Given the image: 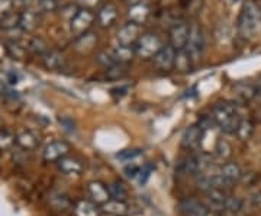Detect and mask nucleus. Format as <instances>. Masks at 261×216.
<instances>
[{
  "mask_svg": "<svg viewBox=\"0 0 261 216\" xmlns=\"http://www.w3.org/2000/svg\"><path fill=\"white\" fill-rule=\"evenodd\" d=\"M0 128H2V121H0Z\"/></svg>",
  "mask_w": 261,
  "mask_h": 216,
  "instance_id": "09e8293b",
  "label": "nucleus"
},
{
  "mask_svg": "<svg viewBox=\"0 0 261 216\" xmlns=\"http://www.w3.org/2000/svg\"><path fill=\"white\" fill-rule=\"evenodd\" d=\"M94 20H96V15L90 9H83V8L77 9V12L68 20V28L71 35L77 38L89 32L93 26Z\"/></svg>",
  "mask_w": 261,
  "mask_h": 216,
  "instance_id": "39448f33",
  "label": "nucleus"
},
{
  "mask_svg": "<svg viewBox=\"0 0 261 216\" xmlns=\"http://www.w3.org/2000/svg\"><path fill=\"white\" fill-rule=\"evenodd\" d=\"M41 60H42V66L49 71H61V70H64L65 64H67L64 54L60 52L58 49H53V48H48L47 52L41 57Z\"/></svg>",
  "mask_w": 261,
  "mask_h": 216,
  "instance_id": "2eb2a0df",
  "label": "nucleus"
},
{
  "mask_svg": "<svg viewBox=\"0 0 261 216\" xmlns=\"http://www.w3.org/2000/svg\"><path fill=\"white\" fill-rule=\"evenodd\" d=\"M250 202H251V205L254 207L261 209V190L255 192V193H252L251 198H250Z\"/></svg>",
  "mask_w": 261,
  "mask_h": 216,
  "instance_id": "a19ab883",
  "label": "nucleus"
},
{
  "mask_svg": "<svg viewBox=\"0 0 261 216\" xmlns=\"http://www.w3.org/2000/svg\"><path fill=\"white\" fill-rule=\"evenodd\" d=\"M189 29L190 25H187L186 22H176L168 32L170 38V45L174 48L176 51L185 49L189 39Z\"/></svg>",
  "mask_w": 261,
  "mask_h": 216,
  "instance_id": "6e6552de",
  "label": "nucleus"
},
{
  "mask_svg": "<svg viewBox=\"0 0 261 216\" xmlns=\"http://www.w3.org/2000/svg\"><path fill=\"white\" fill-rule=\"evenodd\" d=\"M112 52L118 64H126L135 56L134 47H125V45H118L116 48H113Z\"/></svg>",
  "mask_w": 261,
  "mask_h": 216,
  "instance_id": "bb28decb",
  "label": "nucleus"
},
{
  "mask_svg": "<svg viewBox=\"0 0 261 216\" xmlns=\"http://www.w3.org/2000/svg\"><path fill=\"white\" fill-rule=\"evenodd\" d=\"M178 210L181 215L185 216H206L209 213L207 206L196 198H186L180 200Z\"/></svg>",
  "mask_w": 261,
  "mask_h": 216,
  "instance_id": "f8f14e48",
  "label": "nucleus"
},
{
  "mask_svg": "<svg viewBox=\"0 0 261 216\" xmlns=\"http://www.w3.org/2000/svg\"><path fill=\"white\" fill-rule=\"evenodd\" d=\"M141 37V26L137 23L128 22L126 25H123L118 34H116V41L118 45H125V47H134L135 42Z\"/></svg>",
  "mask_w": 261,
  "mask_h": 216,
  "instance_id": "9b49d317",
  "label": "nucleus"
},
{
  "mask_svg": "<svg viewBox=\"0 0 261 216\" xmlns=\"http://www.w3.org/2000/svg\"><path fill=\"white\" fill-rule=\"evenodd\" d=\"M6 51L13 60H23V57L27 54V48L19 45L18 42H9L6 47Z\"/></svg>",
  "mask_w": 261,
  "mask_h": 216,
  "instance_id": "c9c22d12",
  "label": "nucleus"
},
{
  "mask_svg": "<svg viewBox=\"0 0 261 216\" xmlns=\"http://www.w3.org/2000/svg\"><path fill=\"white\" fill-rule=\"evenodd\" d=\"M207 195V209L214 212H225V205H226V193L222 188H211L206 192Z\"/></svg>",
  "mask_w": 261,
  "mask_h": 216,
  "instance_id": "a211bd4d",
  "label": "nucleus"
},
{
  "mask_svg": "<svg viewBox=\"0 0 261 216\" xmlns=\"http://www.w3.org/2000/svg\"><path fill=\"white\" fill-rule=\"evenodd\" d=\"M41 23V12L35 8H27L19 12V29L22 32H34Z\"/></svg>",
  "mask_w": 261,
  "mask_h": 216,
  "instance_id": "9d476101",
  "label": "nucleus"
},
{
  "mask_svg": "<svg viewBox=\"0 0 261 216\" xmlns=\"http://www.w3.org/2000/svg\"><path fill=\"white\" fill-rule=\"evenodd\" d=\"M206 216H212V215H211V213H207V215H206Z\"/></svg>",
  "mask_w": 261,
  "mask_h": 216,
  "instance_id": "de8ad7c7",
  "label": "nucleus"
},
{
  "mask_svg": "<svg viewBox=\"0 0 261 216\" xmlns=\"http://www.w3.org/2000/svg\"><path fill=\"white\" fill-rule=\"evenodd\" d=\"M238 34L250 41L261 32V10L254 2H244L240 16H238Z\"/></svg>",
  "mask_w": 261,
  "mask_h": 216,
  "instance_id": "f257e3e1",
  "label": "nucleus"
},
{
  "mask_svg": "<svg viewBox=\"0 0 261 216\" xmlns=\"http://www.w3.org/2000/svg\"><path fill=\"white\" fill-rule=\"evenodd\" d=\"M87 193L92 199V202H94L96 205L97 203H106L109 199H111V193H109V188L103 184L102 181H90L87 184Z\"/></svg>",
  "mask_w": 261,
  "mask_h": 216,
  "instance_id": "6ab92c4d",
  "label": "nucleus"
},
{
  "mask_svg": "<svg viewBox=\"0 0 261 216\" xmlns=\"http://www.w3.org/2000/svg\"><path fill=\"white\" fill-rule=\"evenodd\" d=\"M97 42V38L94 34H90V32H86L83 35L75 38V48L79 51H89L96 45Z\"/></svg>",
  "mask_w": 261,
  "mask_h": 216,
  "instance_id": "cd10ccee",
  "label": "nucleus"
},
{
  "mask_svg": "<svg viewBox=\"0 0 261 216\" xmlns=\"http://www.w3.org/2000/svg\"><path fill=\"white\" fill-rule=\"evenodd\" d=\"M97 63L103 66L105 68H111L113 66H118V63H116V60H115V57H113L112 49L111 51H102L99 56H97Z\"/></svg>",
  "mask_w": 261,
  "mask_h": 216,
  "instance_id": "4c0bfd02",
  "label": "nucleus"
},
{
  "mask_svg": "<svg viewBox=\"0 0 261 216\" xmlns=\"http://www.w3.org/2000/svg\"><path fill=\"white\" fill-rule=\"evenodd\" d=\"M244 206L243 199L240 198H228L226 199V205H225V212L231 213V215H237L241 212Z\"/></svg>",
  "mask_w": 261,
  "mask_h": 216,
  "instance_id": "f704fd0d",
  "label": "nucleus"
},
{
  "mask_svg": "<svg viewBox=\"0 0 261 216\" xmlns=\"http://www.w3.org/2000/svg\"><path fill=\"white\" fill-rule=\"evenodd\" d=\"M215 154H216V157L221 158V160L229 158L231 154H232V147H231V144L226 141V140H218V141H216V145H215Z\"/></svg>",
  "mask_w": 261,
  "mask_h": 216,
  "instance_id": "2f4dec72",
  "label": "nucleus"
},
{
  "mask_svg": "<svg viewBox=\"0 0 261 216\" xmlns=\"http://www.w3.org/2000/svg\"><path fill=\"white\" fill-rule=\"evenodd\" d=\"M203 51H205L203 31L197 23H192L190 29H189V39H187V44L185 47V52L189 57L190 63L195 64L199 60H202Z\"/></svg>",
  "mask_w": 261,
  "mask_h": 216,
  "instance_id": "7ed1b4c3",
  "label": "nucleus"
},
{
  "mask_svg": "<svg viewBox=\"0 0 261 216\" xmlns=\"http://www.w3.org/2000/svg\"><path fill=\"white\" fill-rule=\"evenodd\" d=\"M15 144L20 147L22 150L25 151H34L38 147V141L37 135L34 132L31 131H22L19 132L18 135L15 137Z\"/></svg>",
  "mask_w": 261,
  "mask_h": 216,
  "instance_id": "5701e85b",
  "label": "nucleus"
},
{
  "mask_svg": "<svg viewBox=\"0 0 261 216\" xmlns=\"http://www.w3.org/2000/svg\"><path fill=\"white\" fill-rule=\"evenodd\" d=\"M142 157V151L138 150V148H129V150H122L116 154V158L122 163H126V164H130V163H137V160H140Z\"/></svg>",
  "mask_w": 261,
  "mask_h": 216,
  "instance_id": "7c9ffc66",
  "label": "nucleus"
},
{
  "mask_svg": "<svg viewBox=\"0 0 261 216\" xmlns=\"http://www.w3.org/2000/svg\"><path fill=\"white\" fill-rule=\"evenodd\" d=\"M102 210L109 216H126L129 213V206L125 203V200L109 199L102 205Z\"/></svg>",
  "mask_w": 261,
  "mask_h": 216,
  "instance_id": "412c9836",
  "label": "nucleus"
},
{
  "mask_svg": "<svg viewBox=\"0 0 261 216\" xmlns=\"http://www.w3.org/2000/svg\"><path fill=\"white\" fill-rule=\"evenodd\" d=\"M15 10V0H0V19Z\"/></svg>",
  "mask_w": 261,
  "mask_h": 216,
  "instance_id": "58836bf2",
  "label": "nucleus"
},
{
  "mask_svg": "<svg viewBox=\"0 0 261 216\" xmlns=\"http://www.w3.org/2000/svg\"><path fill=\"white\" fill-rule=\"evenodd\" d=\"M119 16V10L118 8L113 5V3H105L102 5L99 10H97V15H96V20L97 23L102 26V28H111L116 23Z\"/></svg>",
  "mask_w": 261,
  "mask_h": 216,
  "instance_id": "4468645a",
  "label": "nucleus"
},
{
  "mask_svg": "<svg viewBox=\"0 0 261 216\" xmlns=\"http://www.w3.org/2000/svg\"><path fill=\"white\" fill-rule=\"evenodd\" d=\"M226 3H229V5H235V3H238L240 0H225Z\"/></svg>",
  "mask_w": 261,
  "mask_h": 216,
  "instance_id": "c03bdc74",
  "label": "nucleus"
},
{
  "mask_svg": "<svg viewBox=\"0 0 261 216\" xmlns=\"http://www.w3.org/2000/svg\"><path fill=\"white\" fill-rule=\"evenodd\" d=\"M161 47H163V42L159 35L152 32H147L138 38V41L134 45V51H135V56L141 60H149L159 52Z\"/></svg>",
  "mask_w": 261,
  "mask_h": 216,
  "instance_id": "20e7f679",
  "label": "nucleus"
},
{
  "mask_svg": "<svg viewBox=\"0 0 261 216\" xmlns=\"http://www.w3.org/2000/svg\"><path fill=\"white\" fill-rule=\"evenodd\" d=\"M203 160L196 155H187L178 161L176 171L180 176H197L203 173Z\"/></svg>",
  "mask_w": 261,
  "mask_h": 216,
  "instance_id": "1a4fd4ad",
  "label": "nucleus"
},
{
  "mask_svg": "<svg viewBox=\"0 0 261 216\" xmlns=\"http://www.w3.org/2000/svg\"><path fill=\"white\" fill-rule=\"evenodd\" d=\"M203 141V131L199 125H192L185 129L181 135V145L186 150H196Z\"/></svg>",
  "mask_w": 261,
  "mask_h": 216,
  "instance_id": "dca6fc26",
  "label": "nucleus"
},
{
  "mask_svg": "<svg viewBox=\"0 0 261 216\" xmlns=\"http://www.w3.org/2000/svg\"><path fill=\"white\" fill-rule=\"evenodd\" d=\"M109 193H111V199H118V200H125L126 196H128V192H126V188L125 186L119 183V181H113L111 183L109 186Z\"/></svg>",
  "mask_w": 261,
  "mask_h": 216,
  "instance_id": "473e14b6",
  "label": "nucleus"
},
{
  "mask_svg": "<svg viewBox=\"0 0 261 216\" xmlns=\"http://www.w3.org/2000/svg\"><path fill=\"white\" fill-rule=\"evenodd\" d=\"M19 28V12L12 10L8 15H5L0 19V29L3 31H12V29Z\"/></svg>",
  "mask_w": 261,
  "mask_h": 216,
  "instance_id": "c756f323",
  "label": "nucleus"
},
{
  "mask_svg": "<svg viewBox=\"0 0 261 216\" xmlns=\"http://www.w3.org/2000/svg\"><path fill=\"white\" fill-rule=\"evenodd\" d=\"M235 133L241 141H248L252 137V133H254V123L250 119H241Z\"/></svg>",
  "mask_w": 261,
  "mask_h": 216,
  "instance_id": "c85d7f7f",
  "label": "nucleus"
},
{
  "mask_svg": "<svg viewBox=\"0 0 261 216\" xmlns=\"http://www.w3.org/2000/svg\"><path fill=\"white\" fill-rule=\"evenodd\" d=\"M233 93L238 97V100L247 103L257 96L258 90L255 86L250 85V83H238V85L233 86Z\"/></svg>",
  "mask_w": 261,
  "mask_h": 216,
  "instance_id": "b1692460",
  "label": "nucleus"
},
{
  "mask_svg": "<svg viewBox=\"0 0 261 216\" xmlns=\"http://www.w3.org/2000/svg\"><path fill=\"white\" fill-rule=\"evenodd\" d=\"M219 174L224 177V180L229 184L232 186L235 183H238L241 177H243V171L240 169V166L237 163H226L221 167V171Z\"/></svg>",
  "mask_w": 261,
  "mask_h": 216,
  "instance_id": "4be33fe9",
  "label": "nucleus"
},
{
  "mask_svg": "<svg viewBox=\"0 0 261 216\" xmlns=\"http://www.w3.org/2000/svg\"><path fill=\"white\" fill-rule=\"evenodd\" d=\"M70 145L65 141H53L42 151V158L47 163H57L60 158L68 155Z\"/></svg>",
  "mask_w": 261,
  "mask_h": 216,
  "instance_id": "ddd939ff",
  "label": "nucleus"
},
{
  "mask_svg": "<svg viewBox=\"0 0 261 216\" xmlns=\"http://www.w3.org/2000/svg\"><path fill=\"white\" fill-rule=\"evenodd\" d=\"M60 123L65 126V129H68V131H74V122H73V119H70V118H67V116H63V118H60L58 119Z\"/></svg>",
  "mask_w": 261,
  "mask_h": 216,
  "instance_id": "79ce46f5",
  "label": "nucleus"
},
{
  "mask_svg": "<svg viewBox=\"0 0 261 216\" xmlns=\"http://www.w3.org/2000/svg\"><path fill=\"white\" fill-rule=\"evenodd\" d=\"M15 145V135L8 129L0 128V150H9Z\"/></svg>",
  "mask_w": 261,
  "mask_h": 216,
  "instance_id": "e433bc0d",
  "label": "nucleus"
},
{
  "mask_svg": "<svg viewBox=\"0 0 261 216\" xmlns=\"http://www.w3.org/2000/svg\"><path fill=\"white\" fill-rule=\"evenodd\" d=\"M257 90L261 93V78H260V82H258V85H257Z\"/></svg>",
  "mask_w": 261,
  "mask_h": 216,
  "instance_id": "49530a36",
  "label": "nucleus"
},
{
  "mask_svg": "<svg viewBox=\"0 0 261 216\" xmlns=\"http://www.w3.org/2000/svg\"><path fill=\"white\" fill-rule=\"evenodd\" d=\"M57 167L58 170L64 174V176H80L83 173V163L75 158V157H70V155H65L63 158L57 161Z\"/></svg>",
  "mask_w": 261,
  "mask_h": 216,
  "instance_id": "f3484780",
  "label": "nucleus"
},
{
  "mask_svg": "<svg viewBox=\"0 0 261 216\" xmlns=\"http://www.w3.org/2000/svg\"><path fill=\"white\" fill-rule=\"evenodd\" d=\"M25 48H27V51L31 52V54L42 57L45 52H47V49L49 47H48L47 42H45V41H44L41 37H32L28 39V42H27Z\"/></svg>",
  "mask_w": 261,
  "mask_h": 216,
  "instance_id": "a878e982",
  "label": "nucleus"
},
{
  "mask_svg": "<svg viewBox=\"0 0 261 216\" xmlns=\"http://www.w3.org/2000/svg\"><path fill=\"white\" fill-rule=\"evenodd\" d=\"M34 8L38 9L41 13L45 12H56L60 8V2L58 0H35L34 2Z\"/></svg>",
  "mask_w": 261,
  "mask_h": 216,
  "instance_id": "72a5a7b5",
  "label": "nucleus"
},
{
  "mask_svg": "<svg viewBox=\"0 0 261 216\" xmlns=\"http://www.w3.org/2000/svg\"><path fill=\"white\" fill-rule=\"evenodd\" d=\"M75 216H100V209L92 200H80L74 206Z\"/></svg>",
  "mask_w": 261,
  "mask_h": 216,
  "instance_id": "393cba45",
  "label": "nucleus"
},
{
  "mask_svg": "<svg viewBox=\"0 0 261 216\" xmlns=\"http://www.w3.org/2000/svg\"><path fill=\"white\" fill-rule=\"evenodd\" d=\"M103 0H77V5L83 9H94L102 5Z\"/></svg>",
  "mask_w": 261,
  "mask_h": 216,
  "instance_id": "ea45409f",
  "label": "nucleus"
},
{
  "mask_svg": "<svg viewBox=\"0 0 261 216\" xmlns=\"http://www.w3.org/2000/svg\"><path fill=\"white\" fill-rule=\"evenodd\" d=\"M176 49L171 47L170 44L168 45H163L161 49L155 56L152 57V63L155 68H159L161 71H170L173 70L176 66Z\"/></svg>",
  "mask_w": 261,
  "mask_h": 216,
  "instance_id": "0eeeda50",
  "label": "nucleus"
},
{
  "mask_svg": "<svg viewBox=\"0 0 261 216\" xmlns=\"http://www.w3.org/2000/svg\"><path fill=\"white\" fill-rule=\"evenodd\" d=\"M22 3H34L35 0H20Z\"/></svg>",
  "mask_w": 261,
  "mask_h": 216,
  "instance_id": "a18cd8bd",
  "label": "nucleus"
},
{
  "mask_svg": "<svg viewBox=\"0 0 261 216\" xmlns=\"http://www.w3.org/2000/svg\"><path fill=\"white\" fill-rule=\"evenodd\" d=\"M0 94H9V87L3 80H0Z\"/></svg>",
  "mask_w": 261,
  "mask_h": 216,
  "instance_id": "37998d69",
  "label": "nucleus"
},
{
  "mask_svg": "<svg viewBox=\"0 0 261 216\" xmlns=\"http://www.w3.org/2000/svg\"><path fill=\"white\" fill-rule=\"evenodd\" d=\"M155 170V166L147 163V164H137V163H130L125 167V173L130 180H134L135 183H138L140 186L145 184L148 179L151 177L152 171Z\"/></svg>",
  "mask_w": 261,
  "mask_h": 216,
  "instance_id": "423d86ee",
  "label": "nucleus"
},
{
  "mask_svg": "<svg viewBox=\"0 0 261 216\" xmlns=\"http://www.w3.org/2000/svg\"><path fill=\"white\" fill-rule=\"evenodd\" d=\"M126 16L128 20L132 23H137V25H142L147 22V19L149 16V8L145 3H134L130 6L128 12H126Z\"/></svg>",
  "mask_w": 261,
  "mask_h": 216,
  "instance_id": "aec40b11",
  "label": "nucleus"
},
{
  "mask_svg": "<svg viewBox=\"0 0 261 216\" xmlns=\"http://www.w3.org/2000/svg\"><path fill=\"white\" fill-rule=\"evenodd\" d=\"M212 119L216 128L225 133H235L241 122V116L237 111V104L232 102H219L212 109Z\"/></svg>",
  "mask_w": 261,
  "mask_h": 216,
  "instance_id": "f03ea898",
  "label": "nucleus"
}]
</instances>
